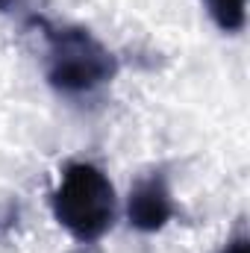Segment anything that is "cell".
I'll list each match as a JSON object with an SVG mask.
<instances>
[{
  "mask_svg": "<svg viewBox=\"0 0 250 253\" xmlns=\"http://www.w3.org/2000/svg\"><path fill=\"white\" fill-rule=\"evenodd\" d=\"M53 212L74 239L94 242L115 224V189L100 168L71 162L53 191Z\"/></svg>",
  "mask_w": 250,
  "mask_h": 253,
  "instance_id": "obj_1",
  "label": "cell"
},
{
  "mask_svg": "<svg viewBox=\"0 0 250 253\" xmlns=\"http://www.w3.org/2000/svg\"><path fill=\"white\" fill-rule=\"evenodd\" d=\"M47 33V80L53 88L80 94L115 77V56L83 27H44Z\"/></svg>",
  "mask_w": 250,
  "mask_h": 253,
  "instance_id": "obj_2",
  "label": "cell"
},
{
  "mask_svg": "<svg viewBox=\"0 0 250 253\" xmlns=\"http://www.w3.org/2000/svg\"><path fill=\"white\" fill-rule=\"evenodd\" d=\"M126 212H129V224L141 233H156L168 224L171 212H174V203H171V191L162 174H150L144 180L135 183V189L129 191V203H126Z\"/></svg>",
  "mask_w": 250,
  "mask_h": 253,
  "instance_id": "obj_3",
  "label": "cell"
},
{
  "mask_svg": "<svg viewBox=\"0 0 250 253\" xmlns=\"http://www.w3.org/2000/svg\"><path fill=\"white\" fill-rule=\"evenodd\" d=\"M209 18L224 33H242L248 21V0H203Z\"/></svg>",
  "mask_w": 250,
  "mask_h": 253,
  "instance_id": "obj_4",
  "label": "cell"
},
{
  "mask_svg": "<svg viewBox=\"0 0 250 253\" xmlns=\"http://www.w3.org/2000/svg\"><path fill=\"white\" fill-rule=\"evenodd\" d=\"M221 253H248V236H245V233H239L236 239H230V242H227V248H224Z\"/></svg>",
  "mask_w": 250,
  "mask_h": 253,
  "instance_id": "obj_5",
  "label": "cell"
}]
</instances>
